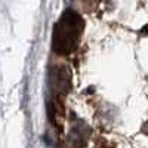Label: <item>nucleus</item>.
<instances>
[{"label": "nucleus", "instance_id": "obj_1", "mask_svg": "<svg viewBox=\"0 0 148 148\" xmlns=\"http://www.w3.org/2000/svg\"><path fill=\"white\" fill-rule=\"evenodd\" d=\"M84 30V21L76 10L67 9L56 21L52 34V49L58 55H70L77 49Z\"/></svg>", "mask_w": 148, "mask_h": 148}, {"label": "nucleus", "instance_id": "obj_2", "mask_svg": "<svg viewBox=\"0 0 148 148\" xmlns=\"http://www.w3.org/2000/svg\"><path fill=\"white\" fill-rule=\"evenodd\" d=\"M49 86L55 95H64L71 88V74L65 67H52L49 71Z\"/></svg>", "mask_w": 148, "mask_h": 148}, {"label": "nucleus", "instance_id": "obj_3", "mask_svg": "<svg viewBox=\"0 0 148 148\" xmlns=\"http://www.w3.org/2000/svg\"><path fill=\"white\" fill-rule=\"evenodd\" d=\"M89 136H90V127L80 119L73 120V125H71V129H70V136H68L70 144L76 148L84 147L88 139H89Z\"/></svg>", "mask_w": 148, "mask_h": 148}, {"label": "nucleus", "instance_id": "obj_4", "mask_svg": "<svg viewBox=\"0 0 148 148\" xmlns=\"http://www.w3.org/2000/svg\"><path fill=\"white\" fill-rule=\"evenodd\" d=\"M142 132H144L145 135H148V121H147V123H144V126H142Z\"/></svg>", "mask_w": 148, "mask_h": 148}]
</instances>
